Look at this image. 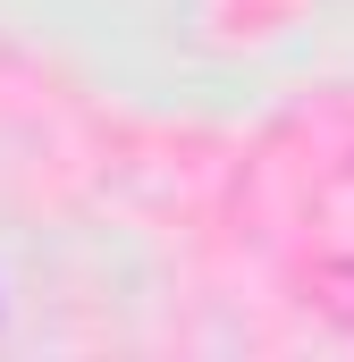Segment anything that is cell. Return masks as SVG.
Instances as JSON below:
<instances>
[{
	"label": "cell",
	"mask_w": 354,
	"mask_h": 362,
	"mask_svg": "<svg viewBox=\"0 0 354 362\" xmlns=\"http://www.w3.org/2000/svg\"><path fill=\"white\" fill-rule=\"evenodd\" d=\"M312 295H321V312L338 329H354V262H321L312 270Z\"/></svg>",
	"instance_id": "6da1fadb"
}]
</instances>
